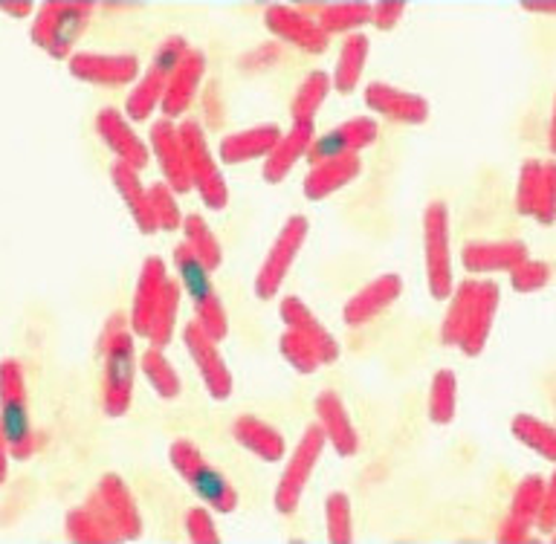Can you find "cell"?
<instances>
[{"label":"cell","instance_id":"obj_5","mask_svg":"<svg viewBox=\"0 0 556 544\" xmlns=\"http://www.w3.org/2000/svg\"><path fill=\"white\" fill-rule=\"evenodd\" d=\"M0 397H3V441L12 458L26 460L35 452V434L26 408L24 371L15 359H7L0 368Z\"/></svg>","mask_w":556,"mask_h":544},{"label":"cell","instance_id":"obj_2","mask_svg":"<svg viewBox=\"0 0 556 544\" xmlns=\"http://www.w3.org/2000/svg\"><path fill=\"white\" fill-rule=\"evenodd\" d=\"M174 267L180 273V284L186 287L191 304H194V313H198V325L206 330L208 337L215 342H224L226 333H229V319H226V311L220 299L215 293V284L208 273L212 269L203 264V261L189 250V243L182 241L174 246Z\"/></svg>","mask_w":556,"mask_h":544},{"label":"cell","instance_id":"obj_37","mask_svg":"<svg viewBox=\"0 0 556 544\" xmlns=\"http://www.w3.org/2000/svg\"><path fill=\"white\" fill-rule=\"evenodd\" d=\"M182 235H186V243H189V250L198 255L203 264H206L208 269H217L220 267V261H224V255H220V243H217V238L212 235V229L206 226V220L200 215H186L182 217Z\"/></svg>","mask_w":556,"mask_h":544},{"label":"cell","instance_id":"obj_10","mask_svg":"<svg viewBox=\"0 0 556 544\" xmlns=\"http://www.w3.org/2000/svg\"><path fill=\"white\" fill-rule=\"evenodd\" d=\"M304 238H307V217H287V224L281 226V232H278L276 243H273V250L267 252V258H264L258 276H255V295H258V299H264V302L276 299L278 287L285 284L287 273L293 267V261L295 255H299V250H302Z\"/></svg>","mask_w":556,"mask_h":544},{"label":"cell","instance_id":"obj_41","mask_svg":"<svg viewBox=\"0 0 556 544\" xmlns=\"http://www.w3.org/2000/svg\"><path fill=\"white\" fill-rule=\"evenodd\" d=\"M545 486L547 481L542 476H528L516 486V493H513L510 502V516L513 519L525 521V524H533L536 521L539 504L545 498Z\"/></svg>","mask_w":556,"mask_h":544},{"label":"cell","instance_id":"obj_32","mask_svg":"<svg viewBox=\"0 0 556 544\" xmlns=\"http://www.w3.org/2000/svg\"><path fill=\"white\" fill-rule=\"evenodd\" d=\"M180 293L182 284L180 281H174V278H165L163 295H160V304H156L154 313V325H151V347H160L163 351L168 342H172L174 325H177V311H180Z\"/></svg>","mask_w":556,"mask_h":544},{"label":"cell","instance_id":"obj_23","mask_svg":"<svg viewBox=\"0 0 556 544\" xmlns=\"http://www.w3.org/2000/svg\"><path fill=\"white\" fill-rule=\"evenodd\" d=\"M206 73V55L200 50H191L182 64L177 67L172 78H168V85H165V96H163V116L165 119H172V116H180L186 107L191 104L194 93H198L200 78Z\"/></svg>","mask_w":556,"mask_h":544},{"label":"cell","instance_id":"obj_25","mask_svg":"<svg viewBox=\"0 0 556 544\" xmlns=\"http://www.w3.org/2000/svg\"><path fill=\"white\" fill-rule=\"evenodd\" d=\"M359 172H363V160L356 154L325 160V163L313 165L311 174L304 177V194L311 200L330 198L333 191L345 189L348 182H354Z\"/></svg>","mask_w":556,"mask_h":544},{"label":"cell","instance_id":"obj_42","mask_svg":"<svg viewBox=\"0 0 556 544\" xmlns=\"http://www.w3.org/2000/svg\"><path fill=\"white\" fill-rule=\"evenodd\" d=\"M278 347H281V354H285L287 363L293 365L299 374H313L321 365L319 351H316L302 333H295V330L287 328L285 333H281V339H278Z\"/></svg>","mask_w":556,"mask_h":544},{"label":"cell","instance_id":"obj_21","mask_svg":"<svg viewBox=\"0 0 556 544\" xmlns=\"http://www.w3.org/2000/svg\"><path fill=\"white\" fill-rule=\"evenodd\" d=\"M96 130H99V137L104 139V146L111 148L119 163L130 165V168H137V172L146 168L148 148L139 142V137L130 130L128 122L122 119L113 107L99 111V116H96Z\"/></svg>","mask_w":556,"mask_h":544},{"label":"cell","instance_id":"obj_29","mask_svg":"<svg viewBox=\"0 0 556 544\" xmlns=\"http://www.w3.org/2000/svg\"><path fill=\"white\" fill-rule=\"evenodd\" d=\"M232 434L243 450L255 452V455H258L261 460H267V464H276L278 458H285V438H281V432H278L276 426L258 420V417H238L232 426Z\"/></svg>","mask_w":556,"mask_h":544},{"label":"cell","instance_id":"obj_44","mask_svg":"<svg viewBox=\"0 0 556 544\" xmlns=\"http://www.w3.org/2000/svg\"><path fill=\"white\" fill-rule=\"evenodd\" d=\"M539 198H542V163L528 160L521 165L519 191H516V208L521 215L533 217L539 212Z\"/></svg>","mask_w":556,"mask_h":544},{"label":"cell","instance_id":"obj_43","mask_svg":"<svg viewBox=\"0 0 556 544\" xmlns=\"http://www.w3.org/2000/svg\"><path fill=\"white\" fill-rule=\"evenodd\" d=\"M325 521H328V539L333 544H348L354 539V530H351V498L345 493L328 495Z\"/></svg>","mask_w":556,"mask_h":544},{"label":"cell","instance_id":"obj_13","mask_svg":"<svg viewBox=\"0 0 556 544\" xmlns=\"http://www.w3.org/2000/svg\"><path fill=\"white\" fill-rule=\"evenodd\" d=\"M70 73L81 81L102 87H119L130 85L139 76V61L130 52L119 55H104V52H76L67 61Z\"/></svg>","mask_w":556,"mask_h":544},{"label":"cell","instance_id":"obj_26","mask_svg":"<svg viewBox=\"0 0 556 544\" xmlns=\"http://www.w3.org/2000/svg\"><path fill=\"white\" fill-rule=\"evenodd\" d=\"M111 180L113 186H116V191H119V198L125 200V206H128L134 224L139 226V232L154 235L156 232L154 212H151L148 189H142V182H139L137 168H130V165L119 163V160H113Z\"/></svg>","mask_w":556,"mask_h":544},{"label":"cell","instance_id":"obj_24","mask_svg":"<svg viewBox=\"0 0 556 544\" xmlns=\"http://www.w3.org/2000/svg\"><path fill=\"white\" fill-rule=\"evenodd\" d=\"M281 319H285V325L290 330H295V333H302L307 342H311L316 351H319V359L321 365H333L339 359V345L337 339L330 337L328 330L321 328V321L316 319L311 313V307L307 304H302L299 299H285L281 302Z\"/></svg>","mask_w":556,"mask_h":544},{"label":"cell","instance_id":"obj_38","mask_svg":"<svg viewBox=\"0 0 556 544\" xmlns=\"http://www.w3.org/2000/svg\"><path fill=\"white\" fill-rule=\"evenodd\" d=\"M455 406H458V380H455L452 371H438L432 377V389H429V417H432V423H452Z\"/></svg>","mask_w":556,"mask_h":544},{"label":"cell","instance_id":"obj_8","mask_svg":"<svg viewBox=\"0 0 556 544\" xmlns=\"http://www.w3.org/2000/svg\"><path fill=\"white\" fill-rule=\"evenodd\" d=\"M177 130H180V142L182 151H186V163H189L194 189L200 191V198H203L208 208L220 212L226 206V200H229V189H226L224 177H220V168H217V163L208 154L203 128H200L198 122L186 119Z\"/></svg>","mask_w":556,"mask_h":544},{"label":"cell","instance_id":"obj_45","mask_svg":"<svg viewBox=\"0 0 556 544\" xmlns=\"http://www.w3.org/2000/svg\"><path fill=\"white\" fill-rule=\"evenodd\" d=\"M148 200H151V212H154L156 229H165V232L180 229V206L174 203V191L168 182H156V186H151V189H148Z\"/></svg>","mask_w":556,"mask_h":544},{"label":"cell","instance_id":"obj_52","mask_svg":"<svg viewBox=\"0 0 556 544\" xmlns=\"http://www.w3.org/2000/svg\"><path fill=\"white\" fill-rule=\"evenodd\" d=\"M498 542H502V544L530 542V524H525V521L507 516V519L502 521V528H498Z\"/></svg>","mask_w":556,"mask_h":544},{"label":"cell","instance_id":"obj_22","mask_svg":"<svg viewBox=\"0 0 556 544\" xmlns=\"http://www.w3.org/2000/svg\"><path fill=\"white\" fill-rule=\"evenodd\" d=\"M460 261L469 273H510L528 261V246L521 241H478L460 252Z\"/></svg>","mask_w":556,"mask_h":544},{"label":"cell","instance_id":"obj_35","mask_svg":"<svg viewBox=\"0 0 556 544\" xmlns=\"http://www.w3.org/2000/svg\"><path fill=\"white\" fill-rule=\"evenodd\" d=\"M165 85L168 78L160 76L156 69H148L146 76L139 78V85L130 90L128 102H125V113H128L134 122H142L151 116V111H156V104L163 102Z\"/></svg>","mask_w":556,"mask_h":544},{"label":"cell","instance_id":"obj_30","mask_svg":"<svg viewBox=\"0 0 556 544\" xmlns=\"http://www.w3.org/2000/svg\"><path fill=\"white\" fill-rule=\"evenodd\" d=\"M330 87H333V78L328 73H321V69H313L311 76L302 78V85H299L293 102H290L293 125H313V116L321 107V102L328 99Z\"/></svg>","mask_w":556,"mask_h":544},{"label":"cell","instance_id":"obj_1","mask_svg":"<svg viewBox=\"0 0 556 544\" xmlns=\"http://www.w3.org/2000/svg\"><path fill=\"white\" fill-rule=\"evenodd\" d=\"M130 319L113 313L102 330L99 354L104 359V415L122 417L134 400V380H137V354H134V330Z\"/></svg>","mask_w":556,"mask_h":544},{"label":"cell","instance_id":"obj_40","mask_svg":"<svg viewBox=\"0 0 556 544\" xmlns=\"http://www.w3.org/2000/svg\"><path fill=\"white\" fill-rule=\"evenodd\" d=\"M67 539L76 544H113V533L102 524L90 507H78L67 516Z\"/></svg>","mask_w":556,"mask_h":544},{"label":"cell","instance_id":"obj_47","mask_svg":"<svg viewBox=\"0 0 556 544\" xmlns=\"http://www.w3.org/2000/svg\"><path fill=\"white\" fill-rule=\"evenodd\" d=\"M189 52H191V47L186 43V38H180V35H172V38H165V41L160 43V50L154 52V64H151V69H156L160 76L172 78Z\"/></svg>","mask_w":556,"mask_h":544},{"label":"cell","instance_id":"obj_53","mask_svg":"<svg viewBox=\"0 0 556 544\" xmlns=\"http://www.w3.org/2000/svg\"><path fill=\"white\" fill-rule=\"evenodd\" d=\"M3 12H9V15H17L24 17L33 12V3H3Z\"/></svg>","mask_w":556,"mask_h":544},{"label":"cell","instance_id":"obj_6","mask_svg":"<svg viewBox=\"0 0 556 544\" xmlns=\"http://www.w3.org/2000/svg\"><path fill=\"white\" fill-rule=\"evenodd\" d=\"M85 504L102 519V524L111 530L116 542H134L142 536V519H139L134 495L116 472L102 476L99 486L87 495Z\"/></svg>","mask_w":556,"mask_h":544},{"label":"cell","instance_id":"obj_49","mask_svg":"<svg viewBox=\"0 0 556 544\" xmlns=\"http://www.w3.org/2000/svg\"><path fill=\"white\" fill-rule=\"evenodd\" d=\"M554 208H556V165L542 163V198H539V224H554Z\"/></svg>","mask_w":556,"mask_h":544},{"label":"cell","instance_id":"obj_46","mask_svg":"<svg viewBox=\"0 0 556 544\" xmlns=\"http://www.w3.org/2000/svg\"><path fill=\"white\" fill-rule=\"evenodd\" d=\"M551 281V264L545 261H521L519 267L510 269V284L516 293H533Z\"/></svg>","mask_w":556,"mask_h":544},{"label":"cell","instance_id":"obj_28","mask_svg":"<svg viewBox=\"0 0 556 544\" xmlns=\"http://www.w3.org/2000/svg\"><path fill=\"white\" fill-rule=\"evenodd\" d=\"M313 142V125H293L290 134H281L278 146L269 151L264 160V180L267 182H281L287 174L293 172V165L307 154V148Z\"/></svg>","mask_w":556,"mask_h":544},{"label":"cell","instance_id":"obj_48","mask_svg":"<svg viewBox=\"0 0 556 544\" xmlns=\"http://www.w3.org/2000/svg\"><path fill=\"white\" fill-rule=\"evenodd\" d=\"M186 536L194 544H217L220 536H217V528L208 510L203 507H194V510L186 513Z\"/></svg>","mask_w":556,"mask_h":544},{"label":"cell","instance_id":"obj_27","mask_svg":"<svg viewBox=\"0 0 556 544\" xmlns=\"http://www.w3.org/2000/svg\"><path fill=\"white\" fill-rule=\"evenodd\" d=\"M278 139H281L278 125H255V128L238 130L220 142V160L226 165H241L255 156H269V151L278 146Z\"/></svg>","mask_w":556,"mask_h":544},{"label":"cell","instance_id":"obj_20","mask_svg":"<svg viewBox=\"0 0 556 544\" xmlns=\"http://www.w3.org/2000/svg\"><path fill=\"white\" fill-rule=\"evenodd\" d=\"M495 311H498V284H495V281H478L467 328H464L458 342V347L464 354L478 356L484 351L486 339H490V330H493Z\"/></svg>","mask_w":556,"mask_h":544},{"label":"cell","instance_id":"obj_39","mask_svg":"<svg viewBox=\"0 0 556 544\" xmlns=\"http://www.w3.org/2000/svg\"><path fill=\"white\" fill-rule=\"evenodd\" d=\"M139 365H142V374H146L148 382L154 385L160 397L174 400L180 394V377H177V371H174L172 363L165 359L160 347H148L142 359H139Z\"/></svg>","mask_w":556,"mask_h":544},{"label":"cell","instance_id":"obj_11","mask_svg":"<svg viewBox=\"0 0 556 544\" xmlns=\"http://www.w3.org/2000/svg\"><path fill=\"white\" fill-rule=\"evenodd\" d=\"M182 342H186V351L191 354L194 365H198L200 377H203V385H206L208 397L226 400L232 394V374L226 368L224 356L217 351V342L208 337L206 330L200 328L198 321H189L182 328Z\"/></svg>","mask_w":556,"mask_h":544},{"label":"cell","instance_id":"obj_54","mask_svg":"<svg viewBox=\"0 0 556 544\" xmlns=\"http://www.w3.org/2000/svg\"><path fill=\"white\" fill-rule=\"evenodd\" d=\"M525 9H528V12H554L551 3H525Z\"/></svg>","mask_w":556,"mask_h":544},{"label":"cell","instance_id":"obj_33","mask_svg":"<svg viewBox=\"0 0 556 544\" xmlns=\"http://www.w3.org/2000/svg\"><path fill=\"white\" fill-rule=\"evenodd\" d=\"M476 290H478V281L467 278V281H460L455 287V293L450 295V311H446V319L441 325V342L443 345H458L460 342V333L467 328V319H469V311H472V299H476Z\"/></svg>","mask_w":556,"mask_h":544},{"label":"cell","instance_id":"obj_17","mask_svg":"<svg viewBox=\"0 0 556 544\" xmlns=\"http://www.w3.org/2000/svg\"><path fill=\"white\" fill-rule=\"evenodd\" d=\"M365 104L371 111L382 113L386 119L403 122V125H424L429 119V102L424 96L406 93V90L382 85V81L365 87Z\"/></svg>","mask_w":556,"mask_h":544},{"label":"cell","instance_id":"obj_31","mask_svg":"<svg viewBox=\"0 0 556 544\" xmlns=\"http://www.w3.org/2000/svg\"><path fill=\"white\" fill-rule=\"evenodd\" d=\"M368 47H371V41L359 33H351L345 38V43H342V52H339L337 61V73H333V87H337L342 96L354 93L356 81L363 76L365 59H368Z\"/></svg>","mask_w":556,"mask_h":544},{"label":"cell","instance_id":"obj_16","mask_svg":"<svg viewBox=\"0 0 556 544\" xmlns=\"http://www.w3.org/2000/svg\"><path fill=\"white\" fill-rule=\"evenodd\" d=\"M165 264L163 258H146L142 269H139L137 290H134V304H130V330L137 337H148L151 333V325H154L156 304H160V295H163L165 287Z\"/></svg>","mask_w":556,"mask_h":544},{"label":"cell","instance_id":"obj_36","mask_svg":"<svg viewBox=\"0 0 556 544\" xmlns=\"http://www.w3.org/2000/svg\"><path fill=\"white\" fill-rule=\"evenodd\" d=\"M513 434H516V441L539 452L545 460H556V429L551 423L530 415H516L513 417Z\"/></svg>","mask_w":556,"mask_h":544},{"label":"cell","instance_id":"obj_14","mask_svg":"<svg viewBox=\"0 0 556 544\" xmlns=\"http://www.w3.org/2000/svg\"><path fill=\"white\" fill-rule=\"evenodd\" d=\"M264 24L273 35H278L281 41H290L293 47L304 52H313V55H319V52L328 50V35L321 33L319 24L307 17L304 12L293 7H267L264 12Z\"/></svg>","mask_w":556,"mask_h":544},{"label":"cell","instance_id":"obj_51","mask_svg":"<svg viewBox=\"0 0 556 544\" xmlns=\"http://www.w3.org/2000/svg\"><path fill=\"white\" fill-rule=\"evenodd\" d=\"M536 524L542 533H554V524H556V486L547 484L545 486V498L539 504V513H536Z\"/></svg>","mask_w":556,"mask_h":544},{"label":"cell","instance_id":"obj_3","mask_svg":"<svg viewBox=\"0 0 556 544\" xmlns=\"http://www.w3.org/2000/svg\"><path fill=\"white\" fill-rule=\"evenodd\" d=\"M90 17H93L90 3H61V0L43 3L33 21L35 47L50 52L52 59L70 61V50L81 38Z\"/></svg>","mask_w":556,"mask_h":544},{"label":"cell","instance_id":"obj_4","mask_svg":"<svg viewBox=\"0 0 556 544\" xmlns=\"http://www.w3.org/2000/svg\"><path fill=\"white\" fill-rule=\"evenodd\" d=\"M172 467L180 472V478L203 498V502L217 513H232L238 507V493L235 486L208 464L194 443L189 441H174L168 450Z\"/></svg>","mask_w":556,"mask_h":544},{"label":"cell","instance_id":"obj_34","mask_svg":"<svg viewBox=\"0 0 556 544\" xmlns=\"http://www.w3.org/2000/svg\"><path fill=\"white\" fill-rule=\"evenodd\" d=\"M371 21V3H330V7L319 9L316 24L325 35L348 33Z\"/></svg>","mask_w":556,"mask_h":544},{"label":"cell","instance_id":"obj_12","mask_svg":"<svg viewBox=\"0 0 556 544\" xmlns=\"http://www.w3.org/2000/svg\"><path fill=\"white\" fill-rule=\"evenodd\" d=\"M374 139H377V122L368 119V116H356V119L342 122V125L321 134V137H313L304 156L313 165H319L325 160H337V156L359 154L363 148L371 146Z\"/></svg>","mask_w":556,"mask_h":544},{"label":"cell","instance_id":"obj_18","mask_svg":"<svg viewBox=\"0 0 556 544\" xmlns=\"http://www.w3.org/2000/svg\"><path fill=\"white\" fill-rule=\"evenodd\" d=\"M400 293H403V278L394 276V273H386V276L374 278L371 284H365L359 293L345 304V321L351 328H359V325H368L371 319H377L380 313H386L391 304L397 302Z\"/></svg>","mask_w":556,"mask_h":544},{"label":"cell","instance_id":"obj_15","mask_svg":"<svg viewBox=\"0 0 556 544\" xmlns=\"http://www.w3.org/2000/svg\"><path fill=\"white\" fill-rule=\"evenodd\" d=\"M151 148H154V156L160 160V168H163L165 182L172 186V191L186 194V191L194 189L189 163H186V151H182L180 142V130L174 128L172 122H154V128H151Z\"/></svg>","mask_w":556,"mask_h":544},{"label":"cell","instance_id":"obj_7","mask_svg":"<svg viewBox=\"0 0 556 544\" xmlns=\"http://www.w3.org/2000/svg\"><path fill=\"white\" fill-rule=\"evenodd\" d=\"M426 243V278L429 293L443 302L452 295V261H450V208L441 200L429 203L424 212Z\"/></svg>","mask_w":556,"mask_h":544},{"label":"cell","instance_id":"obj_9","mask_svg":"<svg viewBox=\"0 0 556 544\" xmlns=\"http://www.w3.org/2000/svg\"><path fill=\"white\" fill-rule=\"evenodd\" d=\"M321 450H325V429L319 423H313L304 429L302 441L295 446L293 458L287 464L285 476L276 486V510L281 516H290V513L299 510V502H302V493L307 481L313 476V467L319 460Z\"/></svg>","mask_w":556,"mask_h":544},{"label":"cell","instance_id":"obj_50","mask_svg":"<svg viewBox=\"0 0 556 544\" xmlns=\"http://www.w3.org/2000/svg\"><path fill=\"white\" fill-rule=\"evenodd\" d=\"M403 12H406V3H374L371 7V24L377 26V29H382V33H389V29H394V26L400 24V17H403Z\"/></svg>","mask_w":556,"mask_h":544},{"label":"cell","instance_id":"obj_19","mask_svg":"<svg viewBox=\"0 0 556 544\" xmlns=\"http://www.w3.org/2000/svg\"><path fill=\"white\" fill-rule=\"evenodd\" d=\"M316 423L325 429V438L337 450V455H342V458L356 455L359 438H356L354 423H351L345 403H342L337 391H321L319 397H316Z\"/></svg>","mask_w":556,"mask_h":544}]
</instances>
